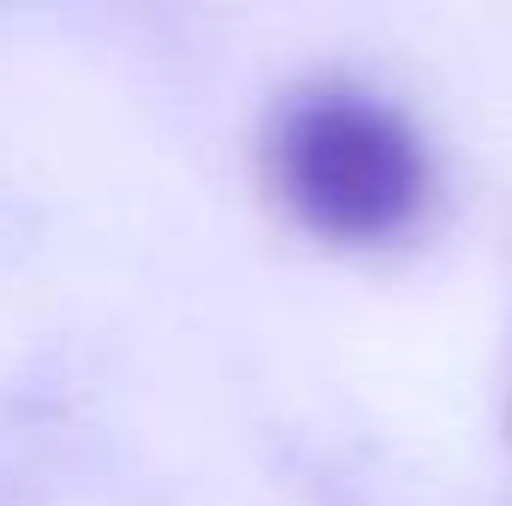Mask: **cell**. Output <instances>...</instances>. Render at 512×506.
Wrapping results in <instances>:
<instances>
[{
	"mask_svg": "<svg viewBox=\"0 0 512 506\" xmlns=\"http://www.w3.org/2000/svg\"><path fill=\"white\" fill-rule=\"evenodd\" d=\"M268 185L328 245H387L429 203L417 131L364 90H298L268 126Z\"/></svg>",
	"mask_w": 512,
	"mask_h": 506,
	"instance_id": "6da1fadb",
	"label": "cell"
}]
</instances>
